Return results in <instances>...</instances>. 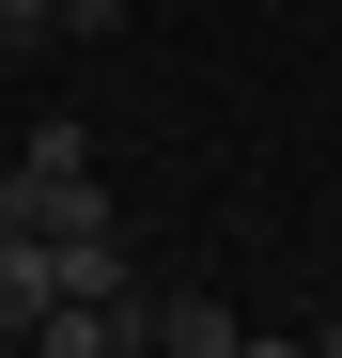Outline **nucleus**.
Returning <instances> with one entry per match:
<instances>
[{
    "instance_id": "obj_1",
    "label": "nucleus",
    "mask_w": 342,
    "mask_h": 358,
    "mask_svg": "<svg viewBox=\"0 0 342 358\" xmlns=\"http://www.w3.org/2000/svg\"><path fill=\"white\" fill-rule=\"evenodd\" d=\"M0 218L47 250H109V187H94V125H31V156L0 171Z\"/></svg>"
},
{
    "instance_id": "obj_2",
    "label": "nucleus",
    "mask_w": 342,
    "mask_h": 358,
    "mask_svg": "<svg viewBox=\"0 0 342 358\" xmlns=\"http://www.w3.org/2000/svg\"><path fill=\"white\" fill-rule=\"evenodd\" d=\"M234 343H249V327L218 312V296H187V280H156V296H140V358H234Z\"/></svg>"
},
{
    "instance_id": "obj_3",
    "label": "nucleus",
    "mask_w": 342,
    "mask_h": 358,
    "mask_svg": "<svg viewBox=\"0 0 342 358\" xmlns=\"http://www.w3.org/2000/svg\"><path fill=\"white\" fill-rule=\"evenodd\" d=\"M47 296H63V250H47V234H16V218H0V327H47Z\"/></svg>"
},
{
    "instance_id": "obj_4",
    "label": "nucleus",
    "mask_w": 342,
    "mask_h": 358,
    "mask_svg": "<svg viewBox=\"0 0 342 358\" xmlns=\"http://www.w3.org/2000/svg\"><path fill=\"white\" fill-rule=\"evenodd\" d=\"M109 16H125V0H63V16H47V31H109Z\"/></svg>"
},
{
    "instance_id": "obj_5",
    "label": "nucleus",
    "mask_w": 342,
    "mask_h": 358,
    "mask_svg": "<svg viewBox=\"0 0 342 358\" xmlns=\"http://www.w3.org/2000/svg\"><path fill=\"white\" fill-rule=\"evenodd\" d=\"M47 16H63V0H0V31H47Z\"/></svg>"
},
{
    "instance_id": "obj_6",
    "label": "nucleus",
    "mask_w": 342,
    "mask_h": 358,
    "mask_svg": "<svg viewBox=\"0 0 342 358\" xmlns=\"http://www.w3.org/2000/svg\"><path fill=\"white\" fill-rule=\"evenodd\" d=\"M234 358H311V343H265V327H249V343H234Z\"/></svg>"
},
{
    "instance_id": "obj_7",
    "label": "nucleus",
    "mask_w": 342,
    "mask_h": 358,
    "mask_svg": "<svg viewBox=\"0 0 342 358\" xmlns=\"http://www.w3.org/2000/svg\"><path fill=\"white\" fill-rule=\"evenodd\" d=\"M0 358H31V343H16V327H0Z\"/></svg>"
},
{
    "instance_id": "obj_8",
    "label": "nucleus",
    "mask_w": 342,
    "mask_h": 358,
    "mask_svg": "<svg viewBox=\"0 0 342 358\" xmlns=\"http://www.w3.org/2000/svg\"><path fill=\"white\" fill-rule=\"evenodd\" d=\"M311 358H342V327H327V343H311Z\"/></svg>"
},
{
    "instance_id": "obj_9",
    "label": "nucleus",
    "mask_w": 342,
    "mask_h": 358,
    "mask_svg": "<svg viewBox=\"0 0 342 358\" xmlns=\"http://www.w3.org/2000/svg\"><path fill=\"white\" fill-rule=\"evenodd\" d=\"M125 358H140V343H125Z\"/></svg>"
}]
</instances>
